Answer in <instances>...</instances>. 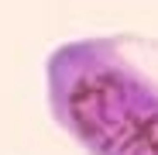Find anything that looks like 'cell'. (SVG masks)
<instances>
[{"mask_svg": "<svg viewBox=\"0 0 158 155\" xmlns=\"http://www.w3.org/2000/svg\"><path fill=\"white\" fill-rule=\"evenodd\" d=\"M48 110L89 155H158V41L96 35L45 59Z\"/></svg>", "mask_w": 158, "mask_h": 155, "instance_id": "6da1fadb", "label": "cell"}]
</instances>
